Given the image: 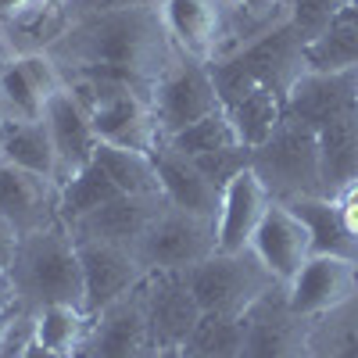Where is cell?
<instances>
[{"mask_svg":"<svg viewBox=\"0 0 358 358\" xmlns=\"http://www.w3.org/2000/svg\"><path fill=\"white\" fill-rule=\"evenodd\" d=\"M8 273H11L22 312H40L50 305L86 308L79 248H76V236L65 222H54L40 233L22 236L15 265Z\"/></svg>","mask_w":358,"mask_h":358,"instance_id":"cell-2","label":"cell"},{"mask_svg":"<svg viewBox=\"0 0 358 358\" xmlns=\"http://www.w3.org/2000/svg\"><path fill=\"white\" fill-rule=\"evenodd\" d=\"M18 308V297H15V283H11V273L0 268V315H11Z\"/></svg>","mask_w":358,"mask_h":358,"instance_id":"cell-33","label":"cell"},{"mask_svg":"<svg viewBox=\"0 0 358 358\" xmlns=\"http://www.w3.org/2000/svg\"><path fill=\"white\" fill-rule=\"evenodd\" d=\"M94 162L108 172V179L118 187V194H162L158 169H155V158L151 155L101 143Z\"/></svg>","mask_w":358,"mask_h":358,"instance_id":"cell-25","label":"cell"},{"mask_svg":"<svg viewBox=\"0 0 358 358\" xmlns=\"http://www.w3.org/2000/svg\"><path fill=\"white\" fill-rule=\"evenodd\" d=\"M140 287L122 301H115L111 308H104L101 315H94V326H90V337L79 358H155L158 348L151 337Z\"/></svg>","mask_w":358,"mask_h":358,"instance_id":"cell-10","label":"cell"},{"mask_svg":"<svg viewBox=\"0 0 358 358\" xmlns=\"http://www.w3.org/2000/svg\"><path fill=\"white\" fill-rule=\"evenodd\" d=\"M305 65L312 72H351L358 69V4H351L305 43Z\"/></svg>","mask_w":358,"mask_h":358,"instance_id":"cell-22","label":"cell"},{"mask_svg":"<svg viewBox=\"0 0 358 358\" xmlns=\"http://www.w3.org/2000/svg\"><path fill=\"white\" fill-rule=\"evenodd\" d=\"M43 126L50 133V143L57 151V183H69L76 172H83L97 155V129L90 108L76 97V90L65 83L43 108Z\"/></svg>","mask_w":358,"mask_h":358,"instance_id":"cell-12","label":"cell"},{"mask_svg":"<svg viewBox=\"0 0 358 358\" xmlns=\"http://www.w3.org/2000/svg\"><path fill=\"white\" fill-rule=\"evenodd\" d=\"M22 50H18V43H15V36L4 29V22H0V69H4L11 57H18Z\"/></svg>","mask_w":358,"mask_h":358,"instance_id":"cell-35","label":"cell"},{"mask_svg":"<svg viewBox=\"0 0 358 358\" xmlns=\"http://www.w3.org/2000/svg\"><path fill=\"white\" fill-rule=\"evenodd\" d=\"M334 204H337L341 222L348 226V233L358 241V179H355V183H348L344 190H337V194H334Z\"/></svg>","mask_w":358,"mask_h":358,"instance_id":"cell-32","label":"cell"},{"mask_svg":"<svg viewBox=\"0 0 358 358\" xmlns=\"http://www.w3.org/2000/svg\"><path fill=\"white\" fill-rule=\"evenodd\" d=\"M29 344H33V312H22L18 308V315L11 322L4 344H0V358H22Z\"/></svg>","mask_w":358,"mask_h":358,"instance_id":"cell-31","label":"cell"},{"mask_svg":"<svg viewBox=\"0 0 358 358\" xmlns=\"http://www.w3.org/2000/svg\"><path fill=\"white\" fill-rule=\"evenodd\" d=\"M319 162H322V194L334 197L358 179V111L322 126L319 133Z\"/></svg>","mask_w":358,"mask_h":358,"instance_id":"cell-20","label":"cell"},{"mask_svg":"<svg viewBox=\"0 0 358 358\" xmlns=\"http://www.w3.org/2000/svg\"><path fill=\"white\" fill-rule=\"evenodd\" d=\"M176 54L215 65L251 40L265 36L233 0H155Z\"/></svg>","mask_w":358,"mask_h":358,"instance_id":"cell-3","label":"cell"},{"mask_svg":"<svg viewBox=\"0 0 358 358\" xmlns=\"http://www.w3.org/2000/svg\"><path fill=\"white\" fill-rule=\"evenodd\" d=\"M151 104H155L162 140H172L176 133L190 129L194 122H201L208 115H219L222 94H219V83L212 76V65L179 54L172 62V69L155 83Z\"/></svg>","mask_w":358,"mask_h":358,"instance_id":"cell-7","label":"cell"},{"mask_svg":"<svg viewBox=\"0 0 358 358\" xmlns=\"http://www.w3.org/2000/svg\"><path fill=\"white\" fill-rule=\"evenodd\" d=\"M140 290L155 348H187L201 322V308L190 294L187 273H151Z\"/></svg>","mask_w":358,"mask_h":358,"instance_id":"cell-14","label":"cell"},{"mask_svg":"<svg viewBox=\"0 0 358 358\" xmlns=\"http://www.w3.org/2000/svg\"><path fill=\"white\" fill-rule=\"evenodd\" d=\"M351 111H358V69H351V72L305 69L283 97V118L305 122L315 133Z\"/></svg>","mask_w":358,"mask_h":358,"instance_id":"cell-11","label":"cell"},{"mask_svg":"<svg viewBox=\"0 0 358 358\" xmlns=\"http://www.w3.org/2000/svg\"><path fill=\"white\" fill-rule=\"evenodd\" d=\"M355 294H358V262L312 255L301 265V273L283 287V301L297 319H315L344 308Z\"/></svg>","mask_w":358,"mask_h":358,"instance_id":"cell-8","label":"cell"},{"mask_svg":"<svg viewBox=\"0 0 358 358\" xmlns=\"http://www.w3.org/2000/svg\"><path fill=\"white\" fill-rule=\"evenodd\" d=\"M0 22H4V29L11 36H18L22 29H33V25L50 22V15H47L43 0H0ZM54 36H57V25H54Z\"/></svg>","mask_w":358,"mask_h":358,"instance_id":"cell-29","label":"cell"},{"mask_svg":"<svg viewBox=\"0 0 358 358\" xmlns=\"http://www.w3.org/2000/svg\"><path fill=\"white\" fill-rule=\"evenodd\" d=\"M290 208L312 233V255H334V258H351L358 262V241L341 222V212L334 197H301L290 201Z\"/></svg>","mask_w":358,"mask_h":358,"instance_id":"cell-23","label":"cell"},{"mask_svg":"<svg viewBox=\"0 0 358 358\" xmlns=\"http://www.w3.org/2000/svg\"><path fill=\"white\" fill-rule=\"evenodd\" d=\"M268 197L265 183L255 176V169L248 165L244 172H236L229 183L222 187V208H219V251L226 255H241V251H251V241L268 212Z\"/></svg>","mask_w":358,"mask_h":358,"instance_id":"cell-18","label":"cell"},{"mask_svg":"<svg viewBox=\"0 0 358 358\" xmlns=\"http://www.w3.org/2000/svg\"><path fill=\"white\" fill-rule=\"evenodd\" d=\"M0 162L57 183V151L43 118H36V122H0Z\"/></svg>","mask_w":358,"mask_h":358,"instance_id":"cell-21","label":"cell"},{"mask_svg":"<svg viewBox=\"0 0 358 358\" xmlns=\"http://www.w3.org/2000/svg\"><path fill=\"white\" fill-rule=\"evenodd\" d=\"M222 108L229 115V126H233L236 140L244 147L265 143L283 122V97L268 86H248L241 94H233Z\"/></svg>","mask_w":358,"mask_h":358,"instance_id":"cell-19","label":"cell"},{"mask_svg":"<svg viewBox=\"0 0 358 358\" xmlns=\"http://www.w3.org/2000/svg\"><path fill=\"white\" fill-rule=\"evenodd\" d=\"M187 283L201 315H226V319H244L268 290H276V280L265 273L251 251L241 255L215 251L201 265L187 268Z\"/></svg>","mask_w":358,"mask_h":358,"instance_id":"cell-5","label":"cell"},{"mask_svg":"<svg viewBox=\"0 0 358 358\" xmlns=\"http://www.w3.org/2000/svg\"><path fill=\"white\" fill-rule=\"evenodd\" d=\"M251 255L276 280V287H287L301 273V265L312 258V233L290 204L273 201L251 241Z\"/></svg>","mask_w":358,"mask_h":358,"instance_id":"cell-13","label":"cell"},{"mask_svg":"<svg viewBox=\"0 0 358 358\" xmlns=\"http://www.w3.org/2000/svg\"><path fill=\"white\" fill-rule=\"evenodd\" d=\"M348 4L351 0H283L287 22L294 25V33L301 36L305 43H312Z\"/></svg>","mask_w":358,"mask_h":358,"instance_id":"cell-28","label":"cell"},{"mask_svg":"<svg viewBox=\"0 0 358 358\" xmlns=\"http://www.w3.org/2000/svg\"><path fill=\"white\" fill-rule=\"evenodd\" d=\"M90 326H94V315L79 305H50L33 312V341L62 358H79Z\"/></svg>","mask_w":358,"mask_h":358,"instance_id":"cell-24","label":"cell"},{"mask_svg":"<svg viewBox=\"0 0 358 358\" xmlns=\"http://www.w3.org/2000/svg\"><path fill=\"white\" fill-rule=\"evenodd\" d=\"M0 215L22 236L62 222V187L36 172L0 162Z\"/></svg>","mask_w":358,"mask_h":358,"instance_id":"cell-15","label":"cell"},{"mask_svg":"<svg viewBox=\"0 0 358 358\" xmlns=\"http://www.w3.org/2000/svg\"><path fill=\"white\" fill-rule=\"evenodd\" d=\"M251 169L265 183L273 201H301L326 197L322 194V162H319V136L312 126L283 118L280 129L265 143L251 147Z\"/></svg>","mask_w":358,"mask_h":358,"instance_id":"cell-4","label":"cell"},{"mask_svg":"<svg viewBox=\"0 0 358 358\" xmlns=\"http://www.w3.org/2000/svg\"><path fill=\"white\" fill-rule=\"evenodd\" d=\"M236 8L244 11V18L262 29V33H268V29H276L287 22V8H283V0H233Z\"/></svg>","mask_w":358,"mask_h":358,"instance_id":"cell-30","label":"cell"},{"mask_svg":"<svg viewBox=\"0 0 358 358\" xmlns=\"http://www.w3.org/2000/svg\"><path fill=\"white\" fill-rule=\"evenodd\" d=\"M165 208V194H118L115 201L101 204L97 212L83 215L72 222L76 241H101V244H118V248H136L147 222Z\"/></svg>","mask_w":358,"mask_h":358,"instance_id":"cell-16","label":"cell"},{"mask_svg":"<svg viewBox=\"0 0 358 358\" xmlns=\"http://www.w3.org/2000/svg\"><path fill=\"white\" fill-rule=\"evenodd\" d=\"M22 358H62V355H54V351H47V348H40V344L33 341V344L25 348V355H22Z\"/></svg>","mask_w":358,"mask_h":358,"instance_id":"cell-36","label":"cell"},{"mask_svg":"<svg viewBox=\"0 0 358 358\" xmlns=\"http://www.w3.org/2000/svg\"><path fill=\"white\" fill-rule=\"evenodd\" d=\"M169 143L176 147V151H183L187 158H201V155L222 151V147H236L241 140H236V133L229 126V115L222 108L219 115H208V118H201V122H194L190 129L176 133Z\"/></svg>","mask_w":358,"mask_h":358,"instance_id":"cell-27","label":"cell"},{"mask_svg":"<svg viewBox=\"0 0 358 358\" xmlns=\"http://www.w3.org/2000/svg\"><path fill=\"white\" fill-rule=\"evenodd\" d=\"M47 4V15H50V22L57 25V33L65 29V22H69V11H72V4L76 0H43Z\"/></svg>","mask_w":358,"mask_h":358,"instance_id":"cell-34","label":"cell"},{"mask_svg":"<svg viewBox=\"0 0 358 358\" xmlns=\"http://www.w3.org/2000/svg\"><path fill=\"white\" fill-rule=\"evenodd\" d=\"M115 197H118V187L111 183L108 172L97 162H90L83 172H76L69 179V183H62V222L72 226V222H79L90 212H97L101 204H108Z\"/></svg>","mask_w":358,"mask_h":358,"instance_id":"cell-26","label":"cell"},{"mask_svg":"<svg viewBox=\"0 0 358 358\" xmlns=\"http://www.w3.org/2000/svg\"><path fill=\"white\" fill-rule=\"evenodd\" d=\"M47 54L65 79L104 76L133 83L147 94L179 57L155 0H129L79 15L47 43Z\"/></svg>","mask_w":358,"mask_h":358,"instance_id":"cell-1","label":"cell"},{"mask_svg":"<svg viewBox=\"0 0 358 358\" xmlns=\"http://www.w3.org/2000/svg\"><path fill=\"white\" fill-rule=\"evenodd\" d=\"M355 4H358V0H355Z\"/></svg>","mask_w":358,"mask_h":358,"instance_id":"cell-38","label":"cell"},{"mask_svg":"<svg viewBox=\"0 0 358 358\" xmlns=\"http://www.w3.org/2000/svg\"><path fill=\"white\" fill-rule=\"evenodd\" d=\"M79 265H83V294H86V312L101 315L115 301L129 297L143 280L147 268L129 248L101 244V241H76Z\"/></svg>","mask_w":358,"mask_h":358,"instance_id":"cell-9","label":"cell"},{"mask_svg":"<svg viewBox=\"0 0 358 358\" xmlns=\"http://www.w3.org/2000/svg\"><path fill=\"white\" fill-rule=\"evenodd\" d=\"M155 169H158V183L169 204L183 208V212L208 219V222H219V208H222V187L212 183L194 158H187L183 151H176L169 140H162L155 147Z\"/></svg>","mask_w":358,"mask_h":358,"instance_id":"cell-17","label":"cell"},{"mask_svg":"<svg viewBox=\"0 0 358 358\" xmlns=\"http://www.w3.org/2000/svg\"><path fill=\"white\" fill-rule=\"evenodd\" d=\"M219 251V229L215 222L197 219L183 208H176L165 201L162 212L147 222L143 236L136 241L133 255L140 265L151 273H187V268L201 265L204 258H212Z\"/></svg>","mask_w":358,"mask_h":358,"instance_id":"cell-6","label":"cell"},{"mask_svg":"<svg viewBox=\"0 0 358 358\" xmlns=\"http://www.w3.org/2000/svg\"><path fill=\"white\" fill-rule=\"evenodd\" d=\"M155 358H183V348H162L155 351Z\"/></svg>","mask_w":358,"mask_h":358,"instance_id":"cell-37","label":"cell"}]
</instances>
